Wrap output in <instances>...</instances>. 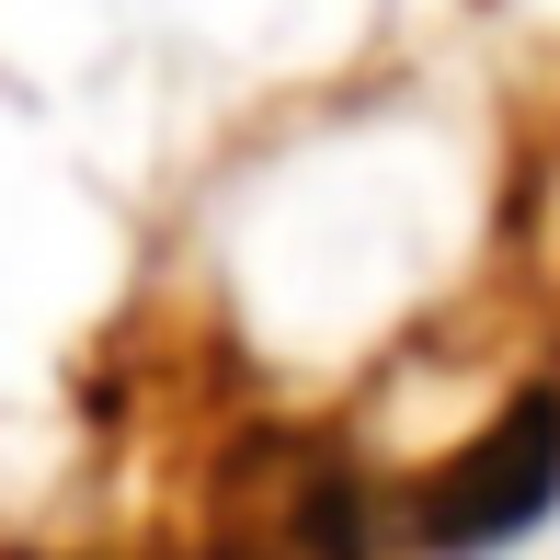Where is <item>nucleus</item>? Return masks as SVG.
<instances>
[{
  "label": "nucleus",
  "mask_w": 560,
  "mask_h": 560,
  "mask_svg": "<svg viewBox=\"0 0 560 560\" xmlns=\"http://www.w3.org/2000/svg\"><path fill=\"white\" fill-rule=\"evenodd\" d=\"M264 457H275V480L229 469L207 560H377L366 492H354V469L320 435H264Z\"/></svg>",
  "instance_id": "obj_2"
},
{
  "label": "nucleus",
  "mask_w": 560,
  "mask_h": 560,
  "mask_svg": "<svg viewBox=\"0 0 560 560\" xmlns=\"http://www.w3.org/2000/svg\"><path fill=\"white\" fill-rule=\"evenodd\" d=\"M549 503H560V389L538 377V389H515L412 492V538L435 549V560H492V549H515Z\"/></svg>",
  "instance_id": "obj_1"
}]
</instances>
